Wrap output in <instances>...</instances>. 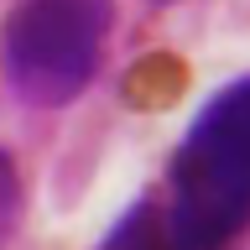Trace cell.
I'll return each mask as SVG.
<instances>
[{"mask_svg": "<svg viewBox=\"0 0 250 250\" xmlns=\"http://www.w3.org/2000/svg\"><path fill=\"white\" fill-rule=\"evenodd\" d=\"M167 250H229L250 224V78H234L193 115L167 167Z\"/></svg>", "mask_w": 250, "mask_h": 250, "instance_id": "cell-1", "label": "cell"}, {"mask_svg": "<svg viewBox=\"0 0 250 250\" xmlns=\"http://www.w3.org/2000/svg\"><path fill=\"white\" fill-rule=\"evenodd\" d=\"M115 0H16L0 21V73L31 109H62L94 83Z\"/></svg>", "mask_w": 250, "mask_h": 250, "instance_id": "cell-2", "label": "cell"}, {"mask_svg": "<svg viewBox=\"0 0 250 250\" xmlns=\"http://www.w3.org/2000/svg\"><path fill=\"white\" fill-rule=\"evenodd\" d=\"M104 250H167V240H162V214H156L151 198H136L130 208H125L120 219H115V229H109Z\"/></svg>", "mask_w": 250, "mask_h": 250, "instance_id": "cell-3", "label": "cell"}, {"mask_svg": "<svg viewBox=\"0 0 250 250\" xmlns=\"http://www.w3.org/2000/svg\"><path fill=\"white\" fill-rule=\"evenodd\" d=\"M16 219H21V167L11 151H0V250L16 234Z\"/></svg>", "mask_w": 250, "mask_h": 250, "instance_id": "cell-4", "label": "cell"}]
</instances>
